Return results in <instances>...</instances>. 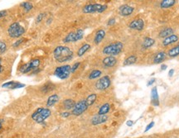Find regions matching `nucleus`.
<instances>
[{
  "label": "nucleus",
  "instance_id": "5",
  "mask_svg": "<svg viewBox=\"0 0 179 138\" xmlns=\"http://www.w3.org/2000/svg\"><path fill=\"white\" fill-rule=\"evenodd\" d=\"M85 35V32L83 29L79 28L75 32H72L68 33L63 39V42L64 43H73V42H76L81 41L84 37Z\"/></svg>",
  "mask_w": 179,
  "mask_h": 138
},
{
  "label": "nucleus",
  "instance_id": "29",
  "mask_svg": "<svg viewBox=\"0 0 179 138\" xmlns=\"http://www.w3.org/2000/svg\"><path fill=\"white\" fill-rule=\"evenodd\" d=\"M101 75V70H100V69H93L92 71L90 73L88 78H89L90 79H98L99 77H100V75Z\"/></svg>",
  "mask_w": 179,
  "mask_h": 138
},
{
  "label": "nucleus",
  "instance_id": "45",
  "mask_svg": "<svg viewBox=\"0 0 179 138\" xmlns=\"http://www.w3.org/2000/svg\"><path fill=\"white\" fill-rule=\"evenodd\" d=\"M3 71V68L2 66V63H1V59H0V73H2Z\"/></svg>",
  "mask_w": 179,
  "mask_h": 138
},
{
  "label": "nucleus",
  "instance_id": "22",
  "mask_svg": "<svg viewBox=\"0 0 179 138\" xmlns=\"http://www.w3.org/2000/svg\"><path fill=\"white\" fill-rule=\"evenodd\" d=\"M75 103H76L75 102L73 99H67L63 101V107L66 110H72L74 108Z\"/></svg>",
  "mask_w": 179,
  "mask_h": 138
},
{
  "label": "nucleus",
  "instance_id": "27",
  "mask_svg": "<svg viewBox=\"0 0 179 138\" xmlns=\"http://www.w3.org/2000/svg\"><path fill=\"white\" fill-rule=\"evenodd\" d=\"M167 56L171 58H174L179 56V45H177L175 46H173L171 49H169V51H167Z\"/></svg>",
  "mask_w": 179,
  "mask_h": 138
},
{
  "label": "nucleus",
  "instance_id": "19",
  "mask_svg": "<svg viewBox=\"0 0 179 138\" xmlns=\"http://www.w3.org/2000/svg\"><path fill=\"white\" fill-rule=\"evenodd\" d=\"M166 57H167V53L165 51H160V52L157 53L153 57V63L160 64L165 60Z\"/></svg>",
  "mask_w": 179,
  "mask_h": 138
},
{
  "label": "nucleus",
  "instance_id": "21",
  "mask_svg": "<svg viewBox=\"0 0 179 138\" xmlns=\"http://www.w3.org/2000/svg\"><path fill=\"white\" fill-rule=\"evenodd\" d=\"M59 96H58V94L57 93H54L51 96L48 97L47 100V107H52L54 106L56 103H57L58 101H59Z\"/></svg>",
  "mask_w": 179,
  "mask_h": 138
},
{
  "label": "nucleus",
  "instance_id": "11",
  "mask_svg": "<svg viewBox=\"0 0 179 138\" xmlns=\"http://www.w3.org/2000/svg\"><path fill=\"white\" fill-rule=\"evenodd\" d=\"M144 21L141 18H138V19H134L132 22H129L128 24V27L130 29H133V30H136L140 32V31H143V28H144Z\"/></svg>",
  "mask_w": 179,
  "mask_h": 138
},
{
  "label": "nucleus",
  "instance_id": "24",
  "mask_svg": "<svg viewBox=\"0 0 179 138\" xmlns=\"http://www.w3.org/2000/svg\"><path fill=\"white\" fill-rule=\"evenodd\" d=\"M177 3L176 0H163L160 2V8H168L175 5Z\"/></svg>",
  "mask_w": 179,
  "mask_h": 138
},
{
  "label": "nucleus",
  "instance_id": "16",
  "mask_svg": "<svg viewBox=\"0 0 179 138\" xmlns=\"http://www.w3.org/2000/svg\"><path fill=\"white\" fill-rule=\"evenodd\" d=\"M151 101L153 106L158 107L159 105V96H158L157 87H153L151 90Z\"/></svg>",
  "mask_w": 179,
  "mask_h": 138
},
{
  "label": "nucleus",
  "instance_id": "41",
  "mask_svg": "<svg viewBox=\"0 0 179 138\" xmlns=\"http://www.w3.org/2000/svg\"><path fill=\"white\" fill-rule=\"evenodd\" d=\"M6 15H7L6 10H2V11H0V18H4Z\"/></svg>",
  "mask_w": 179,
  "mask_h": 138
},
{
  "label": "nucleus",
  "instance_id": "38",
  "mask_svg": "<svg viewBox=\"0 0 179 138\" xmlns=\"http://www.w3.org/2000/svg\"><path fill=\"white\" fill-rule=\"evenodd\" d=\"M43 17H44V13H40L36 18V22L37 23H39V22H41L42 20L43 19Z\"/></svg>",
  "mask_w": 179,
  "mask_h": 138
},
{
  "label": "nucleus",
  "instance_id": "36",
  "mask_svg": "<svg viewBox=\"0 0 179 138\" xmlns=\"http://www.w3.org/2000/svg\"><path fill=\"white\" fill-rule=\"evenodd\" d=\"M115 22H116V20H115V18H110L107 22V25L108 26H113V25L115 24Z\"/></svg>",
  "mask_w": 179,
  "mask_h": 138
},
{
  "label": "nucleus",
  "instance_id": "28",
  "mask_svg": "<svg viewBox=\"0 0 179 138\" xmlns=\"http://www.w3.org/2000/svg\"><path fill=\"white\" fill-rule=\"evenodd\" d=\"M110 110H111V105H110V103H106L103 104L100 108L98 111V114H100V115H106L110 112Z\"/></svg>",
  "mask_w": 179,
  "mask_h": 138
},
{
  "label": "nucleus",
  "instance_id": "8",
  "mask_svg": "<svg viewBox=\"0 0 179 138\" xmlns=\"http://www.w3.org/2000/svg\"><path fill=\"white\" fill-rule=\"evenodd\" d=\"M39 66H40V60L38 59H33L28 63L24 64L23 66H22L19 70L22 74H27L34 69H37Z\"/></svg>",
  "mask_w": 179,
  "mask_h": 138
},
{
  "label": "nucleus",
  "instance_id": "14",
  "mask_svg": "<svg viewBox=\"0 0 179 138\" xmlns=\"http://www.w3.org/2000/svg\"><path fill=\"white\" fill-rule=\"evenodd\" d=\"M102 64H103V66L105 68H111V67H114L117 64V59L114 56H109L105 57V58L103 59Z\"/></svg>",
  "mask_w": 179,
  "mask_h": 138
},
{
  "label": "nucleus",
  "instance_id": "25",
  "mask_svg": "<svg viewBox=\"0 0 179 138\" xmlns=\"http://www.w3.org/2000/svg\"><path fill=\"white\" fill-rule=\"evenodd\" d=\"M154 44H155V40L153 39L151 37H146L145 39L143 40L142 46H143V49H148L152 47Z\"/></svg>",
  "mask_w": 179,
  "mask_h": 138
},
{
  "label": "nucleus",
  "instance_id": "4",
  "mask_svg": "<svg viewBox=\"0 0 179 138\" xmlns=\"http://www.w3.org/2000/svg\"><path fill=\"white\" fill-rule=\"evenodd\" d=\"M25 28L19 22H16L10 25L8 29V33L12 38H18L25 33Z\"/></svg>",
  "mask_w": 179,
  "mask_h": 138
},
{
  "label": "nucleus",
  "instance_id": "37",
  "mask_svg": "<svg viewBox=\"0 0 179 138\" xmlns=\"http://www.w3.org/2000/svg\"><path fill=\"white\" fill-rule=\"evenodd\" d=\"M154 122H151L150 123H149L148 124V126H146V128H145V130H144V132H149V130L151 129V128H153V126H154Z\"/></svg>",
  "mask_w": 179,
  "mask_h": 138
},
{
  "label": "nucleus",
  "instance_id": "15",
  "mask_svg": "<svg viewBox=\"0 0 179 138\" xmlns=\"http://www.w3.org/2000/svg\"><path fill=\"white\" fill-rule=\"evenodd\" d=\"M2 87L9 89H21V88L25 87V84H22L20 82L9 81L2 84Z\"/></svg>",
  "mask_w": 179,
  "mask_h": 138
},
{
  "label": "nucleus",
  "instance_id": "47",
  "mask_svg": "<svg viewBox=\"0 0 179 138\" xmlns=\"http://www.w3.org/2000/svg\"><path fill=\"white\" fill-rule=\"evenodd\" d=\"M2 123H3V121L0 119V130L2 129Z\"/></svg>",
  "mask_w": 179,
  "mask_h": 138
},
{
  "label": "nucleus",
  "instance_id": "39",
  "mask_svg": "<svg viewBox=\"0 0 179 138\" xmlns=\"http://www.w3.org/2000/svg\"><path fill=\"white\" fill-rule=\"evenodd\" d=\"M71 113H69V112H63V113H61V116L62 117H65V118H66V117H69L70 116H71Z\"/></svg>",
  "mask_w": 179,
  "mask_h": 138
},
{
  "label": "nucleus",
  "instance_id": "44",
  "mask_svg": "<svg viewBox=\"0 0 179 138\" xmlns=\"http://www.w3.org/2000/svg\"><path fill=\"white\" fill-rule=\"evenodd\" d=\"M167 65H165V64H163L161 66V69L162 70H165V69H167Z\"/></svg>",
  "mask_w": 179,
  "mask_h": 138
},
{
  "label": "nucleus",
  "instance_id": "17",
  "mask_svg": "<svg viewBox=\"0 0 179 138\" xmlns=\"http://www.w3.org/2000/svg\"><path fill=\"white\" fill-rule=\"evenodd\" d=\"M105 31L103 30V29H100L96 32V35H95V37H94V42L96 45H99L100 42L104 40V38L105 37Z\"/></svg>",
  "mask_w": 179,
  "mask_h": 138
},
{
  "label": "nucleus",
  "instance_id": "7",
  "mask_svg": "<svg viewBox=\"0 0 179 138\" xmlns=\"http://www.w3.org/2000/svg\"><path fill=\"white\" fill-rule=\"evenodd\" d=\"M72 74V66L69 65H64L57 67L54 70V75L61 79H66Z\"/></svg>",
  "mask_w": 179,
  "mask_h": 138
},
{
  "label": "nucleus",
  "instance_id": "32",
  "mask_svg": "<svg viewBox=\"0 0 179 138\" xmlns=\"http://www.w3.org/2000/svg\"><path fill=\"white\" fill-rule=\"evenodd\" d=\"M21 7L23 8L25 12H29V11H31L33 8V3H31L30 2H23L21 3Z\"/></svg>",
  "mask_w": 179,
  "mask_h": 138
},
{
  "label": "nucleus",
  "instance_id": "9",
  "mask_svg": "<svg viewBox=\"0 0 179 138\" xmlns=\"http://www.w3.org/2000/svg\"><path fill=\"white\" fill-rule=\"evenodd\" d=\"M88 107L89 106L87 105L86 99L81 100V101H79L75 103L74 108L72 110V114L74 116H81V114L86 111Z\"/></svg>",
  "mask_w": 179,
  "mask_h": 138
},
{
  "label": "nucleus",
  "instance_id": "34",
  "mask_svg": "<svg viewBox=\"0 0 179 138\" xmlns=\"http://www.w3.org/2000/svg\"><path fill=\"white\" fill-rule=\"evenodd\" d=\"M81 66V62H75L74 65L72 66V73H75L78 69V68Z\"/></svg>",
  "mask_w": 179,
  "mask_h": 138
},
{
  "label": "nucleus",
  "instance_id": "20",
  "mask_svg": "<svg viewBox=\"0 0 179 138\" xmlns=\"http://www.w3.org/2000/svg\"><path fill=\"white\" fill-rule=\"evenodd\" d=\"M173 32H174V30L172 27H166V28H163V30L160 31V32L158 33V37L159 38H166L167 36L173 35Z\"/></svg>",
  "mask_w": 179,
  "mask_h": 138
},
{
  "label": "nucleus",
  "instance_id": "33",
  "mask_svg": "<svg viewBox=\"0 0 179 138\" xmlns=\"http://www.w3.org/2000/svg\"><path fill=\"white\" fill-rule=\"evenodd\" d=\"M7 50V45L3 42L0 41V54L4 53Z\"/></svg>",
  "mask_w": 179,
  "mask_h": 138
},
{
  "label": "nucleus",
  "instance_id": "1",
  "mask_svg": "<svg viewBox=\"0 0 179 138\" xmlns=\"http://www.w3.org/2000/svg\"><path fill=\"white\" fill-rule=\"evenodd\" d=\"M74 52L72 49L65 45H58L53 51L54 59L58 63H64L70 61L73 58Z\"/></svg>",
  "mask_w": 179,
  "mask_h": 138
},
{
  "label": "nucleus",
  "instance_id": "46",
  "mask_svg": "<svg viewBox=\"0 0 179 138\" xmlns=\"http://www.w3.org/2000/svg\"><path fill=\"white\" fill-rule=\"evenodd\" d=\"M51 21H52V19H51V18H50L49 19H48L47 21V24H50Z\"/></svg>",
  "mask_w": 179,
  "mask_h": 138
},
{
  "label": "nucleus",
  "instance_id": "35",
  "mask_svg": "<svg viewBox=\"0 0 179 138\" xmlns=\"http://www.w3.org/2000/svg\"><path fill=\"white\" fill-rule=\"evenodd\" d=\"M24 41H25V39H24V38H20V39H18V41H16V42H15L13 44H12V46H13V47H18V45H21L22 43H23Z\"/></svg>",
  "mask_w": 179,
  "mask_h": 138
},
{
  "label": "nucleus",
  "instance_id": "23",
  "mask_svg": "<svg viewBox=\"0 0 179 138\" xmlns=\"http://www.w3.org/2000/svg\"><path fill=\"white\" fill-rule=\"evenodd\" d=\"M90 49V44H88V43H86V44H84L83 45H81V47L78 49L77 56L78 57L83 56L84 55L86 54L87 51H89Z\"/></svg>",
  "mask_w": 179,
  "mask_h": 138
},
{
  "label": "nucleus",
  "instance_id": "10",
  "mask_svg": "<svg viewBox=\"0 0 179 138\" xmlns=\"http://www.w3.org/2000/svg\"><path fill=\"white\" fill-rule=\"evenodd\" d=\"M111 79L108 75H104L100 79H99L96 83V89L98 90H105L111 86Z\"/></svg>",
  "mask_w": 179,
  "mask_h": 138
},
{
  "label": "nucleus",
  "instance_id": "3",
  "mask_svg": "<svg viewBox=\"0 0 179 138\" xmlns=\"http://www.w3.org/2000/svg\"><path fill=\"white\" fill-rule=\"evenodd\" d=\"M124 49V44L121 42H115L114 43H111L110 45L104 46L103 49V54L107 55V56H114L120 54Z\"/></svg>",
  "mask_w": 179,
  "mask_h": 138
},
{
  "label": "nucleus",
  "instance_id": "40",
  "mask_svg": "<svg viewBox=\"0 0 179 138\" xmlns=\"http://www.w3.org/2000/svg\"><path fill=\"white\" fill-rule=\"evenodd\" d=\"M155 80H156V79L154 78H153V79H149V82L147 83V86H148V87H149V86L153 85V83L155 82Z\"/></svg>",
  "mask_w": 179,
  "mask_h": 138
},
{
  "label": "nucleus",
  "instance_id": "2",
  "mask_svg": "<svg viewBox=\"0 0 179 138\" xmlns=\"http://www.w3.org/2000/svg\"><path fill=\"white\" fill-rule=\"evenodd\" d=\"M51 112L49 108H38L32 114V119L39 124H44L46 119L51 116Z\"/></svg>",
  "mask_w": 179,
  "mask_h": 138
},
{
  "label": "nucleus",
  "instance_id": "13",
  "mask_svg": "<svg viewBox=\"0 0 179 138\" xmlns=\"http://www.w3.org/2000/svg\"><path fill=\"white\" fill-rule=\"evenodd\" d=\"M108 116L107 115H100V114H96L94 117L91 118V124L92 125H100L102 123H104L107 122Z\"/></svg>",
  "mask_w": 179,
  "mask_h": 138
},
{
  "label": "nucleus",
  "instance_id": "31",
  "mask_svg": "<svg viewBox=\"0 0 179 138\" xmlns=\"http://www.w3.org/2000/svg\"><path fill=\"white\" fill-rule=\"evenodd\" d=\"M96 99H97V95H96V93H91V94H90L89 96L86 98V99L87 105L90 106L92 105V104H94L95 102L96 101Z\"/></svg>",
  "mask_w": 179,
  "mask_h": 138
},
{
  "label": "nucleus",
  "instance_id": "18",
  "mask_svg": "<svg viewBox=\"0 0 179 138\" xmlns=\"http://www.w3.org/2000/svg\"><path fill=\"white\" fill-rule=\"evenodd\" d=\"M179 40L178 36H177L175 34H173V35H171V36H167L166 38H164L163 41V45L164 46H167V45H171V44H173V43H175Z\"/></svg>",
  "mask_w": 179,
  "mask_h": 138
},
{
  "label": "nucleus",
  "instance_id": "43",
  "mask_svg": "<svg viewBox=\"0 0 179 138\" xmlns=\"http://www.w3.org/2000/svg\"><path fill=\"white\" fill-rule=\"evenodd\" d=\"M174 72H175V70L173 69H171L169 71H168V75H169V77H172L173 75H174Z\"/></svg>",
  "mask_w": 179,
  "mask_h": 138
},
{
  "label": "nucleus",
  "instance_id": "30",
  "mask_svg": "<svg viewBox=\"0 0 179 138\" xmlns=\"http://www.w3.org/2000/svg\"><path fill=\"white\" fill-rule=\"evenodd\" d=\"M55 89V85L53 84H51V83H47L45 84L42 88H41V90H42V93H47L50 91H52V90Z\"/></svg>",
  "mask_w": 179,
  "mask_h": 138
},
{
  "label": "nucleus",
  "instance_id": "42",
  "mask_svg": "<svg viewBox=\"0 0 179 138\" xmlns=\"http://www.w3.org/2000/svg\"><path fill=\"white\" fill-rule=\"evenodd\" d=\"M134 121H132V120H128L126 122V125L128 126H132L133 125H134Z\"/></svg>",
  "mask_w": 179,
  "mask_h": 138
},
{
  "label": "nucleus",
  "instance_id": "12",
  "mask_svg": "<svg viewBox=\"0 0 179 138\" xmlns=\"http://www.w3.org/2000/svg\"><path fill=\"white\" fill-rule=\"evenodd\" d=\"M134 7L129 6V5H127V4L120 6L119 8V14L122 16V17H128V16L131 15L132 13L134 12Z\"/></svg>",
  "mask_w": 179,
  "mask_h": 138
},
{
  "label": "nucleus",
  "instance_id": "6",
  "mask_svg": "<svg viewBox=\"0 0 179 138\" xmlns=\"http://www.w3.org/2000/svg\"><path fill=\"white\" fill-rule=\"evenodd\" d=\"M107 4H100V3H89L86 4L82 9L84 13H94V12H104L107 9Z\"/></svg>",
  "mask_w": 179,
  "mask_h": 138
},
{
  "label": "nucleus",
  "instance_id": "26",
  "mask_svg": "<svg viewBox=\"0 0 179 138\" xmlns=\"http://www.w3.org/2000/svg\"><path fill=\"white\" fill-rule=\"evenodd\" d=\"M137 56L135 55H130L129 56L126 58L124 61V66H132L137 62Z\"/></svg>",
  "mask_w": 179,
  "mask_h": 138
}]
</instances>
